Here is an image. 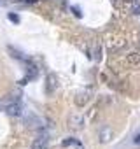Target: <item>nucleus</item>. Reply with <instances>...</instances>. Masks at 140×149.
Returning a JSON list of instances; mask_svg holds the SVG:
<instances>
[{"label":"nucleus","mask_w":140,"mask_h":149,"mask_svg":"<svg viewBox=\"0 0 140 149\" xmlns=\"http://www.w3.org/2000/svg\"><path fill=\"white\" fill-rule=\"evenodd\" d=\"M58 88V77L54 76V74H49L47 79H46V93L47 95H53Z\"/></svg>","instance_id":"1"},{"label":"nucleus","mask_w":140,"mask_h":149,"mask_svg":"<svg viewBox=\"0 0 140 149\" xmlns=\"http://www.w3.org/2000/svg\"><path fill=\"white\" fill-rule=\"evenodd\" d=\"M89 98H91V90H84V91L77 93V97H76V104H77L79 107H84V105L89 102Z\"/></svg>","instance_id":"2"},{"label":"nucleus","mask_w":140,"mask_h":149,"mask_svg":"<svg viewBox=\"0 0 140 149\" xmlns=\"http://www.w3.org/2000/svg\"><path fill=\"white\" fill-rule=\"evenodd\" d=\"M98 135H100V142H102V144H107V142L112 139L114 132H112V128H110V126H103V128L100 130V133H98Z\"/></svg>","instance_id":"3"},{"label":"nucleus","mask_w":140,"mask_h":149,"mask_svg":"<svg viewBox=\"0 0 140 149\" xmlns=\"http://www.w3.org/2000/svg\"><path fill=\"white\" fill-rule=\"evenodd\" d=\"M47 146H49L47 135H40L39 139H35V140H33V144H32V149H47Z\"/></svg>","instance_id":"4"},{"label":"nucleus","mask_w":140,"mask_h":149,"mask_svg":"<svg viewBox=\"0 0 140 149\" xmlns=\"http://www.w3.org/2000/svg\"><path fill=\"white\" fill-rule=\"evenodd\" d=\"M126 65H130V67L140 65V53H130V54H126Z\"/></svg>","instance_id":"5"},{"label":"nucleus","mask_w":140,"mask_h":149,"mask_svg":"<svg viewBox=\"0 0 140 149\" xmlns=\"http://www.w3.org/2000/svg\"><path fill=\"white\" fill-rule=\"evenodd\" d=\"M7 112H9L11 116H21V114H23V111H21L19 102H14V104L7 105Z\"/></svg>","instance_id":"6"},{"label":"nucleus","mask_w":140,"mask_h":149,"mask_svg":"<svg viewBox=\"0 0 140 149\" xmlns=\"http://www.w3.org/2000/svg\"><path fill=\"white\" fill-rule=\"evenodd\" d=\"M82 123H84V119L79 118V116H72V118H70V125H72L74 128H81Z\"/></svg>","instance_id":"7"},{"label":"nucleus","mask_w":140,"mask_h":149,"mask_svg":"<svg viewBox=\"0 0 140 149\" xmlns=\"http://www.w3.org/2000/svg\"><path fill=\"white\" fill-rule=\"evenodd\" d=\"M63 146H65V147H67V146H76L77 149H82V146H81L76 139H67V140H63Z\"/></svg>","instance_id":"8"},{"label":"nucleus","mask_w":140,"mask_h":149,"mask_svg":"<svg viewBox=\"0 0 140 149\" xmlns=\"http://www.w3.org/2000/svg\"><path fill=\"white\" fill-rule=\"evenodd\" d=\"M9 19H11L12 23H19V16H18V14H9Z\"/></svg>","instance_id":"9"},{"label":"nucleus","mask_w":140,"mask_h":149,"mask_svg":"<svg viewBox=\"0 0 140 149\" xmlns=\"http://www.w3.org/2000/svg\"><path fill=\"white\" fill-rule=\"evenodd\" d=\"M72 11H74V14H76L77 18H81V11H79L77 7H72Z\"/></svg>","instance_id":"10"},{"label":"nucleus","mask_w":140,"mask_h":149,"mask_svg":"<svg viewBox=\"0 0 140 149\" xmlns=\"http://www.w3.org/2000/svg\"><path fill=\"white\" fill-rule=\"evenodd\" d=\"M133 142H135V144H140V133H137V135H135V139H133Z\"/></svg>","instance_id":"11"},{"label":"nucleus","mask_w":140,"mask_h":149,"mask_svg":"<svg viewBox=\"0 0 140 149\" xmlns=\"http://www.w3.org/2000/svg\"><path fill=\"white\" fill-rule=\"evenodd\" d=\"M133 2H137V0H124V4H126V6H128V7H130V6H131V4H133Z\"/></svg>","instance_id":"12"},{"label":"nucleus","mask_w":140,"mask_h":149,"mask_svg":"<svg viewBox=\"0 0 140 149\" xmlns=\"http://www.w3.org/2000/svg\"><path fill=\"white\" fill-rule=\"evenodd\" d=\"M23 2H26V4H33V2H37V0H23Z\"/></svg>","instance_id":"13"},{"label":"nucleus","mask_w":140,"mask_h":149,"mask_svg":"<svg viewBox=\"0 0 140 149\" xmlns=\"http://www.w3.org/2000/svg\"><path fill=\"white\" fill-rule=\"evenodd\" d=\"M138 46H140V37H138Z\"/></svg>","instance_id":"14"},{"label":"nucleus","mask_w":140,"mask_h":149,"mask_svg":"<svg viewBox=\"0 0 140 149\" xmlns=\"http://www.w3.org/2000/svg\"><path fill=\"white\" fill-rule=\"evenodd\" d=\"M114 2H116V0H114Z\"/></svg>","instance_id":"15"}]
</instances>
